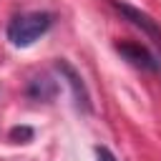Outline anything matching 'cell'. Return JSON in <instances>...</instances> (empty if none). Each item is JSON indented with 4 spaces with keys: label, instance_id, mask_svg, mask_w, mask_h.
Returning a JSON list of instances; mask_svg holds the SVG:
<instances>
[{
    "label": "cell",
    "instance_id": "obj_1",
    "mask_svg": "<svg viewBox=\"0 0 161 161\" xmlns=\"http://www.w3.org/2000/svg\"><path fill=\"white\" fill-rule=\"evenodd\" d=\"M53 25V15L45 10H33V13H20L8 23V40L15 48H28L33 45L40 35H45Z\"/></svg>",
    "mask_w": 161,
    "mask_h": 161
},
{
    "label": "cell",
    "instance_id": "obj_2",
    "mask_svg": "<svg viewBox=\"0 0 161 161\" xmlns=\"http://www.w3.org/2000/svg\"><path fill=\"white\" fill-rule=\"evenodd\" d=\"M116 50H118V55L123 60H128L131 65H136V68H141L146 73H158L161 70V60L146 45H141L136 40H118L116 43Z\"/></svg>",
    "mask_w": 161,
    "mask_h": 161
},
{
    "label": "cell",
    "instance_id": "obj_3",
    "mask_svg": "<svg viewBox=\"0 0 161 161\" xmlns=\"http://www.w3.org/2000/svg\"><path fill=\"white\" fill-rule=\"evenodd\" d=\"M111 5H113L131 25L141 28L143 35H148V38L156 43V48H161V28H158V23H156L151 15H146L143 10H138V8H133V5H128V3H123V0H111Z\"/></svg>",
    "mask_w": 161,
    "mask_h": 161
},
{
    "label": "cell",
    "instance_id": "obj_4",
    "mask_svg": "<svg viewBox=\"0 0 161 161\" xmlns=\"http://www.w3.org/2000/svg\"><path fill=\"white\" fill-rule=\"evenodd\" d=\"M55 68L60 70V75H65V80H68V86H70V91H73V101H75V106L83 108V111H91V96H88V91H86L80 75H78L65 60H58Z\"/></svg>",
    "mask_w": 161,
    "mask_h": 161
},
{
    "label": "cell",
    "instance_id": "obj_5",
    "mask_svg": "<svg viewBox=\"0 0 161 161\" xmlns=\"http://www.w3.org/2000/svg\"><path fill=\"white\" fill-rule=\"evenodd\" d=\"M28 96H30L33 101H50V98L55 96V83H53L50 78H45V75H38V78L30 80Z\"/></svg>",
    "mask_w": 161,
    "mask_h": 161
},
{
    "label": "cell",
    "instance_id": "obj_6",
    "mask_svg": "<svg viewBox=\"0 0 161 161\" xmlns=\"http://www.w3.org/2000/svg\"><path fill=\"white\" fill-rule=\"evenodd\" d=\"M10 138H13V141H18V143H20V141L25 143V141H30V138H33V131H30L28 126H15V128L10 131Z\"/></svg>",
    "mask_w": 161,
    "mask_h": 161
},
{
    "label": "cell",
    "instance_id": "obj_7",
    "mask_svg": "<svg viewBox=\"0 0 161 161\" xmlns=\"http://www.w3.org/2000/svg\"><path fill=\"white\" fill-rule=\"evenodd\" d=\"M96 161H118V158H116L106 146H98V148H96Z\"/></svg>",
    "mask_w": 161,
    "mask_h": 161
}]
</instances>
